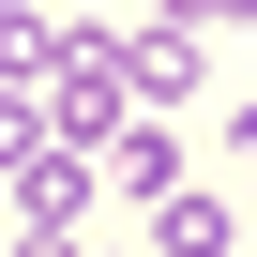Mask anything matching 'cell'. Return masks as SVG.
Listing matches in <instances>:
<instances>
[{
    "instance_id": "1",
    "label": "cell",
    "mask_w": 257,
    "mask_h": 257,
    "mask_svg": "<svg viewBox=\"0 0 257 257\" xmlns=\"http://www.w3.org/2000/svg\"><path fill=\"white\" fill-rule=\"evenodd\" d=\"M121 76H137V106H197V91H212V46L152 16V31H121Z\"/></svg>"
},
{
    "instance_id": "2",
    "label": "cell",
    "mask_w": 257,
    "mask_h": 257,
    "mask_svg": "<svg viewBox=\"0 0 257 257\" xmlns=\"http://www.w3.org/2000/svg\"><path fill=\"white\" fill-rule=\"evenodd\" d=\"M91 182H106V197H137V212H167V197H182V137H167V121H121Z\"/></svg>"
},
{
    "instance_id": "3",
    "label": "cell",
    "mask_w": 257,
    "mask_h": 257,
    "mask_svg": "<svg viewBox=\"0 0 257 257\" xmlns=\"http://www.w3.org/2000/svg\"><path fill=\"white\" fill-rule=\"evenodd\" d=\"M106 182H91V152H31L16 167V227H46V242H76V212H91Z\"/></svg>"
},
{
    "instance_id": "4",
    "label": "cell",
    "mask_w": 257,
    "mask_h": 257,
    "mask_svg": "<svg viewBox=\"0 0 257 257\" xmlns=\"http://www.w3.org/2000/svg\"><path fill=\"white\" fill-rule=\"evenodd\" d=\"M152 257H242V197H212V182H182V197L152 212Z\"/></svg>"
},
{
    "instance_id": "5",
    "label": "cell",
    "mask_w": 257,
    "mask_h": 257,
    "mask_svg": "<svg viewBox=\"0 0 257 257\" xmlns=\"http://www.w3.org/2000/svg\"><path fill=\"white\" fill-rule=\"evenodd\" d=\"M31 152H46V91H0V182H16Z\"/></svg>"
},
{
    "instance_id": "6",
    "label": "cell",
    "mask_w": 257,
    "mask_h": 257,
    "mask_svg": "<svg viewBox=\"0 0 257 257\" xmlns=\"http://www.w3.org/2000/svg\"><path fill=\"white\" fill-rule=\"evenodd\" d=\"M167 31H257V0H152Z\"/></svg>"
},
{
    "instance_id": "7",
    "label": "cell",
    "mask_w": 257,
    "mask_h": 257,
    "mask_svg": "<svg viewBox=\"0 0 257 257\" xmlns=\"http://www.w3.org/2000/svg\"><path fill=\"white\" fill-rule=\"evenodd\" d=\"M227 152H242V167H257V91H227Z\"/></svg>"
},
{
    "instance_id": "8",
    "label": "cell",
    "mask_w": 257,
    "mask_h": 257,
    "mask_svg": "<svg viewBox=\"0 0 257 257\" xmlns=\"http://www.w3.org/2000/svg\"><path fill=\"white\" fill-rule=\"evenodd\" d=\"M0 257H91V242H46V227H16V242H0Z\"/></svg>"
},
{
    "instance_id": "9",
    "label": "cell",
    "mask_w": 257,
    "mask_h": 257,
    "mask_svg": "<svg viewBox=\"0 0 257 257\" xmlns=\"http://www.w3.org/2000/svg\"><path fill=\"white\" fill-rule=\"evenodd\" d=\"M0 16H31V0H0Z\"/></svg>"
},
{
    "instance_id": "10",
    "label": "cell",
    "mask_w": 257,
    "mask_h": 257,
    "mask_svg": "<svg viewBox=\"0 0 257 257\" xmlns=\"http://www.w3.org/2000/svg\"><path fill=\"white\" fill-rule=\"evenodd\" d=\"M242 257H257V242H242Z\"/></svg>"
}]
</instances>
